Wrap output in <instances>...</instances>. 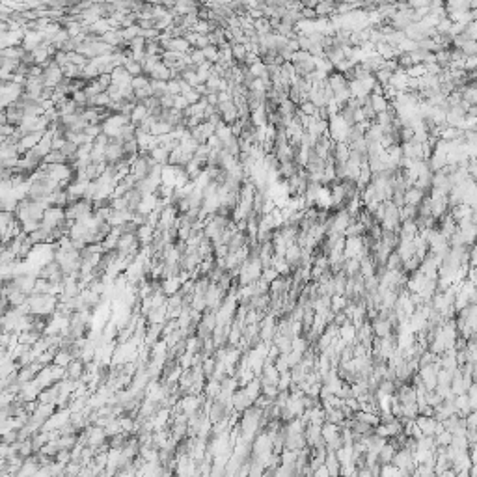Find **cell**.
Here are the masks:
<instances>
[{
  "instance_id": "cell-1",
  "label": "cell",
  "mask_w": 477,
  "mask_h": 477,
  "mask_svg": "<svg viewBox=\"0 0 477 477\" xmlns=\"http://www.w3.org/2000/svg\"><path fill=\"white\" fill-rule=\"evenodd\" d=\"M473 211H475V209H471L470 205L459 203V205H455V207L449 209V214H451V218H453L455 222H460V220H464V218H470Z\"/></svg>"
},
{
  "instance_id": "cell-2",
  "label": "cell",
  "mask_w": 477,
  "mask_h": 477,
  "mask_svg": "<svg viewBox=\"0 0 477 477\" xmlns=\"http://www.w3.org/2000/svg\"><path fill=\"white\" fill-rule=\"evenodd\" d=\"M423 196H425V192H421V190L418 189H408L405 190V205H412V207H418L420 205V201L423 200Z\"/></svg>"
},
{
  "instance_id": "cell-3",
  "label": "cell",
  "mask_w": 477,
  "mask_h": 477,
  "mask_svg": "<svg viewBox=\"0 0 477 477\" xmlns=\"http://www.w3.org/2000/svg\"><path fill=\"white\" fill-rule=\"evenodd\" d=\"M369 104H371V108L375 110V114H382V112H386L388 110V101H386L384 95H371L369 93Z\"/></svg>"
},
{
  "instance_id": "cell-4",
  "label": "cell",
  "mask_w": 477,
  "mask_h": 477,
  "mask_svg": "<svg viewBox=\"0 0 477 477\" xmlns=\"http://www.w3.org/2000/svg\"><path fill=\"white\" fill-rule=\"evenodd\" d=\"M253 30H255V34L258 35H267V34H272V26H270L269 19H258V21H253Z\"/></svg>"
},
{
  "instance_id": "cell-5",
  "label": "cell",
  "mask_w": 477,
  "mask_h": 477,
  "mask_svg": "<svg viewBox=\"0 0 477 477\" xmlns=\"http://www.w3.org/2000/svg\"><path fill=\"white\" fill-rule=\"evenodd\" d=\"M349 304V299L347 297H339V295H334L332 299H330V310L334 311V313H339V311H343V308Z\"/></svg>"
},
{
  "instance_id": "cell-6",
  "label": "cell",
  "mask_w": 477,
  "mask_h": 477,
  "mask_svg": "<svg viewBox=\"0 0 477 477\" xmlns=\"http://www.w3.org/2000/svg\"><path fill=\"white\" fill-rule=\"evenodd\" d=\"M231 54H233V60H235V63H242L248 52H246V49H244V45H239V43H235V45H231Z\"/></svg>"
},
{
  "instance_id": "cell-7",
  "label": "cell",
  "mask_w": 477,
  "mask_h": 477,
  "mask_svg": "<svg viewBox=\"0 0 477 477\" xmlns=\"http://www.w3.org/2000/svg\"><path fill=\"white\" fill-rule=\"evenodd\" d=\"M203 56H205V60H207L209 63H216L218 62V47L214 45H209L203 49Z\"/></svg>"
},
{
  "instance_id": "cell-8",
  "label": "cell",
  "mask_w": 477,
  "mask_h": 477,
  "mask_svg": "<svg viewBox=\"0 0 477 477\" xmlns=\"http://www.w3.org/2000/svg\"><path fill=\"white\" fill-rule=\"evenodd\" d=\"M460 51L464 52V56H477V43L475 41H468Z\"/></svg>"
},
{
  "instance_id": "cell-9",
  "label": "cell",
  "mask_w": 477,
  "mask_h": 477,
  "mask_svg": "<svg viewBox=\"0 0 477 477\" xmlns=\"http://www.w3.org/2000/svg\"><path fill=\"white\" fill-rule=\"evenodd\" d=\"M475 63H477V56H468L464 60V71H475Z\"/></svg>"
}]
</instances>
